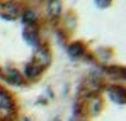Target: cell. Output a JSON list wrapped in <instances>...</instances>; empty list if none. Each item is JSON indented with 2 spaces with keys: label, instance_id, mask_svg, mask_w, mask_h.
Instances as JSON below:
<instances>
[{
  "label": "cell",
  "instance_id": "cell-1",
  "mask_svg": "<svg viewBox=\"0 0 126 121\" xmlns=\"http://www.w3.org/2000/svg\"><path fill=\"white\" fill-rule=\"evenodd\" d=\"M48 13L52 17H59L61 13V1L60 0H50L48 1Z\"/></svg>",
  "mask_w": 126,
  "mask_h": 121
},
{
  "label": "cell",
  "instance_id": "cell-2",
  "mask_svg": "<svg viewBox=\"0 0 126 121\" xmlns=\"http://www.w3.org/2000/svg\"><path fill=\"white\" fill-rule=\"evenodd\" d=\"M83 52H84V46L80 42L71 43L69 46V55L71 57H79L83 55Z\"/></svg>",
  "mask_w": 126,
  "mask_h": 121
},
{
  "label": "cell",
  "instance_id": "cell-3",
  "mask_svg": "<svg viewBox=\"0 0 126 121\" xmlns=\"http://www.w3.org/2000/svg\"><path fill=\"white\" fill-rule=\"evenodd\" d=\"M42 71V69H41V66H38L37 64H28L27 66H26V74L28 75V77H37L40 73Z\"/></svg>",
  "mask_w": 126,
  "mask_h": 121
},
{
  "label": "cell",
  "instance_id": "cell-4",
  "mask_svg": "<svg viewBox=\"0 0 126 121\" xmlns=\"http://www.w3.org/2000/svg\"><path fill=\"white\" fill-rule=\"evenodd\" d=\"M24 38L27 40L28 43L37 45V33L34 31H29V29H27V31L24 32Z\"/></svg>",
  "mask_w": 126,
  "mask_h": 121
},
{
  "label": "cell",
  "instance_id": "cell-5",
  "mask_svg": "<svg viewBox=\"0 0 126 121\" xmlns=\"http://www.w3.org/2000/svg\"><path fill=\"white\" fill-rule=\"evenodd\" d=\"M8 79H10L12 83H14V84H19V83L22 82L20 79V75L17 70H9V74H8Z\"/></svg>",
  "mask_w": 126,
  "mask_h": 121
},
{
  "label": "cell",
  "instance_id": "cell-6",
  "mask_svg": "<svg viewBox=\"0 0 126 121\" xmlns=\"http://www.w3.org/2000/svg\"><path fill=\"white\" fill-rule=\"evenodd\" d=\"M23 20L27 22V23H33L36 20V14L32 10H26L23 14Z\"/></svg>",
  "mask_w": 126,
  "mask_h": 121
},
{
  "label": "cell",
  "instance_id": "cell-7",
  "mask_svg": "<svg viewBox=\"0 0 126 121\" xmlns=\"http://www.w3.org/2000/svg\"><path fill=\"white\" fill-rule=\"evenodd\" d=\"M108 73L112 74V75H116V77H125V71L122 68H108Z\"/></svg>",
  "mask_w": 126,
  "mask_h": 121
},
{
  "label": "cell",
  "instance_id": "cell-8",
  "mask_svg": "<svg viewBox=\"0 0 126 121\" xmlns=\"http://www.w3.org/2000/svg\"><path fill=\"white\" fill-rule=\"evenodd\" d=\"M95 1H97L98 6H101V8H105L106 5H108L110 0H95Z\"/></svg>",
  "mask_w": 126,
  "mask_h": 121
}]
</instances>
